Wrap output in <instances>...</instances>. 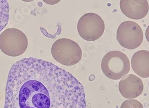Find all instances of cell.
I'll use <instances>...</instances> for the list:
<instances>
[{
  "mask_svg": "<svg viewBox=\"0 0 149 108\" xmlns=\"http://www.w3.org/2000/svg\"><path fill=\"white\" fill-rule=\"evenodd\" d=\"M148 86H149V82H148Z\"/></svg>",
  "mask_w": 149,
  "mask_h": 108,
  "instance_id": "cell-16",
  "label": "cell"
},
{
  "mask_svg": "<svg viewBox=\"0 0 149 108\" xmlns=\"http://www.w3.org/2000/svg\"><path fill=\"white\" fill-rule=\"evenodd\" d=\"M52 54L59 63L65 66H73L80 62L82 54L77 43L68 38H60L53 44Z\"/></svg>",
  "mask_w": 149,
  "mask_h": 108,
  "instance_id": "cell-3",
  "label": "cell"
},
{
  "mask_svg": "<svg viewBox=\"0 0 149 108\" xmlns=\"http://www.w3.org/2000/svg\"><path fill=\"white\" fill-rule=\"evenodd\" d=\"M144 89L142 80L139 77L130 74L122 78L119 83V90L123 97L135 99L141 94Z\"/></svg>",
  "mask_w": 149,
  "mask_h": 108,
  "instance_id": "cell-7",
  "label": "cell"
},
{
  "mask_svg": "<svg viewBox=\"0 0 149 108\" xmlns=\"http://www.w3.org/2000/svg\"><path fill=\"white\" fill-rule=\"evenodd\" d=\"M101 68L108 78L119 80L130 71V63L128 56L119 51H111L103 57Z\"/></svg>",
  "mask_w": 149,
  "mask_h": 108,
  "instance_id": "cell-2",
  "label": "cell"
},
{
  "mask_svg": "<svg viewBox=\"0 0 149 108\" xmlns=\"http://www.w3.org/2000/svg\"><path fill=\"white\" fill-rule=\"evenodd\" d=\"M0 100H1V96H0Z\"/></svg>",
  "mask_w": 149,
  "mask_h": 108,
  "instance_id": "cell-15",
  "label": "cell"
},
{
  "mask_svg": "<svg viewBox=\"0 0 149 108\" xmlns=\"http://www.w3.org/2000/svg\"><path fill=\"white\" fill-rule=\"evenodd\" d=\"M119 6L123 14L134 20L143 19L149 10L147 0H120Z\"/></svg>",
  "mask_w": 149,
  "mask_h": 108,
  "instance_id": "cell-8",
  "label": "cell"
},
{
  "mask_svg": "<svg viewBox=\"0 0 149 108\" xmlns=\"http://www.w3.org/2000/svg\"><path fill=\"white\" fill-rule=\"evenodd\" d=\"M28 46L26 35L16 28H8L0 35V50L11 57L23 54Z\"/></svg>",
  "mask_w": 149,
  "mask_h": 108,
  "instance_id": "cell-4",
  "label": "cell"
},
{
  "mask_svg": "<svg viewBox=\"0 0 149 108\" xmlns=\"http://www.w3.org/2000/svg\"><path fill=\"white\" fill-rule=\"evenodd\" d=\"M131 66L139 77H149V52L140 50L135 53L131 59Z\"/></svg>",
  "mask_w": 149,
  "mask_h": 108,
  "instance_id": "cell-9",
  "label": "cell"
},
{
  "mask_svg": "<svg viewBox=\"0 0 149 108\" xmlns=\"http://www.w3.org/2000/svg\"><path fill=\"white\" fill-rule=\"evenodd\" d=\"M9 17L10 6L7 0H0V32L7 26Z\"/></svg>",
  "mask_w": 149,
  "mask_h": 108,
  "instance_id": "cell-10",
  "label": "cell"
},
{
  "mask_svg": "<svg viewBox=\"0 0 149 108\" xmlns=\"http://www.w3.org/2000/svg\"><path fill=\"white\" fill-rule=\"evenodd\" d=\"M82 84L53 63L24 58L11 66L4 108H86Z\"/></svg>",
  "mask_w": 149,
  "mask_h": 108,
  "instance_id": "cell-1",
  "label": "cell"
},
{
  "mask_svg": "<svg viewBox=\"0 0 149 108\" xmlns=\"http://www.w3.org/2000/svg\"><path fill=\"white\" fill-rule=\"evenodd\" d=\"M144 38L143 32L139 24L132 21L122 23L118 28L116 39L119 44L129 50L140 46Z\"/></svg>",
  "mask_w": 149,
  "mask_h": 108,
  "instance_id": "cell-6",
  "label": "cell"
},
{
  "mask_svg": "<svg viewBox=\"0 0 149 108\" xmlns=\"http://www.w3.org/2000/svg\"><path fill=\"white\" fill-rule=\"evenodd\" d=\"M22 1H24V2H27V3H28V2H32V1H34V0H22Z\"/></svg>",
  "mask_w": 149,
  "mask_h": 108,
  "instance_id": "cell-14",
  "label": "cell"
},
{
  "mask_svg": "<svg viewBox=\"0 0 149 108\" xmlns=\"http://www.w3.org/2000/svg\"><path fill=\"white\" fill-rule=\"evenodd\" d=\"M78 32L80 37L87 41H95L100 38L105 31L102 18L94 13L84 15L78 23Z\"/></svg>",
  "mask_w": 149,
  "mask_h": 108,
  "instance_id": "cell-5",
  "label": "cell"
},
{
  "mask_svg": "<svg viewBox=\"0 0 149 108\" xmlns=\"http://www.w3.org/2000/svg\"><path fill=\"white\" fill-rule=\"evenodd\" d=\"M146 38L147 41L149 43V26H148L146 31Z\"/></svg>",
  "mask_w": 149,
  "mask_h": 108,
  "instance_id": "cell-13",
  "label": "cell"
},
{
  "mask_svg": "<svg viewBox=\"0 0 149 108\" xmlns=\"http://www.w3.org/2000/svg\"><path fill=\"white\" fill-rule=\"evenodd\" d=\"M120 108H144L143 105L138 100H135L134 99H128L124 101Z\"/></svg>",
  "mask_w": 149,
  "mask_h": 108,
  "instance_id": "cell-11",
  "label": "cell"
},
{
  "mask_svg": "<svg viewBox=\"0 0 149 108\" xmlns=\"http://www.w3.org/2000/svg\"><path fill=\"white\" fill-rule=\"evenodd\" d=\"M42 1L48 5H55L58 3L61 0H42Z\"/></svg>",
  "mask_w": 149,
  "mask_h": 108,
  "instance_id": "cell-12",
  "label": "cell"
}]
</instances>
